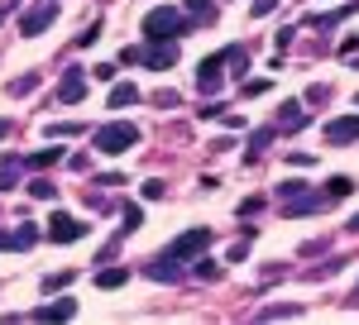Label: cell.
<instances>
[{
	"label": "cell",
	"mask_w": 359,
	"mask_h": 325,
	"mask_svg": "<svg viewBox=\"0 0 359 325\" xmlns=\"http://www.w3.org/2000/svg\"><path fill=\"white\" fill-rule=\"evenodd\" d=\"M177 34H187V15H182V10L158 5V10L144 15V39H149V43H158V39H177Z\"/></svg>",
	"instance_id": "1"
},
{
	"label": "cell",
	"mask_w": 359,
	"mask_h": 325,
	"mask_svg": "<svg viewBox=\"0 0 359 325\" xmlns=\"http://www.w3.org/2000/svg\"><path fill=\"white\" fill-rule=\"evenodd\" d=\"M139 144V130L130 120H111V125H101L96 134H91V148L96 153H125V148H135Z\"/></svg>",
	"instance_id": "2"
},
{
	"label": "cell",
	"mask_w": 359,
	"mask_h": 325,
	"mask_svg": "<svg viewBox=\"0 0 359 325\" xmlns=\"http://www.w3.org/2000/svg\"><path fill=\"white\" fill-rule=\"evenodd\" d=\"M206 244H211V230H206V225H196V230H187V235H177V240L168 244L163 258L182 263V258H196V254H206Z\"/></svg>",
	"instance_id": "3"
},
{
	"label": "cell",
	"mask_w": 359,
	"mask_h": 325,
	"mask_svg": "<svg viewBox=\"0 0 359 325\" xmlns=\"http://www.w3.org/2000/svg\"><path fill=\"white\" fill-rule=\"evenodd\" d=\"M225 62H230V48L201 57V67H196V86H201V96H216V91H221V67H225Z\"/></svg>",
	"instance_id": "4"
},
{
	"label": "cell",
	"mask_w": 359,
	"mask_h": 325,
	"mask_svg": "<svg viewBox=\"0 0 359 325\" xmlns=\"http://www.w3.org/2000/svg\"><path fill=\"white\" fill-rule=\"evenodd\" d=\"M53 20H57V0H39L34 10H25V15H20V34H25V39H34V34H43V29L53 25Z\"/></svg>",
	"instance_id": "5"
},
{
	"label": "cell",
	"mask_w": 359,
	"mask_h": 325,
	"mask_svg": "<svg viewBox=\"0 0 359 325\" xmlns=\"http://www.w3.org/2000/svg\"><path fill=\"white\" fill-rule=\"evenodd\" d=\"M82 235H86L82 220H72V216H62V211H53V220H48V240H53V244H72V240H82Z\"/></svg>",
	"instance_id": "6"
},
{
	"label": "cell",
	"mask_w": 359,
	"mask_h": 325,
	"mask_svg": "<svg viewBox=\"0 0 359 325\" xmlns=\"http://www.w3.org/2000/svg\"><path fill=\"white\" fill-rule=\"evenodd\" d=\"M82 96H86V72L82 67H67V77L57 81V101H62V106H77Z\"/></svg>",
	"instance_id": "7"
},
{
	"label": "cell",
	"mask_w": 359,
	"mask_h": 325,
	"mask_svg": "<svg viewBox=\"0 0 359 325\" xmlns=\"http://www.w3.org/2000/svg\"><path fill=\"white\" fill-rule=\"evenodd\" d=\"M144 62H149L154 72H168V67L177 62V43H172V39H158V43H149V48H144Z\"/></svg>",
	"instance_id": "8"
},
{
	"label": "cell",
	"mask_w": 359,
	"mask_h": 325,
	"mask_svg": "<svg viewBox=\"0 0 359 325\" xmlns=\"http://www.w3.org/2000/svg\"><path fill=\"white\" fill-rule=\"evenodd\" d=\"M326 201H331V191L321 196V191H302V196H292L287 206H283V216H311V211H326Z\"/></svg>",
	"instance_id": "9"
},
{
	"label": "cell",
	"mask_w": 359,
	"mask_h": 325,
	"mask_svg": "<svg viewBox=\"0 0 359 325\" xmlns=\"http://www.w3.org/2000/svg\"><path fill=\"white\" fill-rule=\"evenodd\" d=\"M355 10H359V0H350V5H340V10H326V15H321V10H316V15H306L302 25H311V29H335V25H345Z\"/></svg>",
	"instance_id": "10"
},
{
	"label": "cell",
	"mask_w": 359,
	"mask_h": 325,
	"mask_svg": "<svg viewBox=\"0 0 359 325\" xmlns=\"http://www.w3.org/2000/svg\"><path fill=\"white\" fill-rule=\"evenodd\" d=\"M326 144H350V139H359V115H345V120H331L326 130Z\"/></svg>",
	"instance_id": "11"
},
{
	"label": "cell",
	"mask_w": 359,
	"mask_h": 325,
	"mask_svg": "<svg viewBox=\"0 0 359 325\" xmlns=\"http://www.w3.org/2000/svg\"><path fill=\"white\" fill-rule=\"evenodd\" d=\"M20 167H25V158H15V153H5V158H0V191H15V187H20Z\"/></svg>",
	"instance_id": "12"
},
{
	"label": "cell",
	"mask_w": 359,
	"mask_h": 325,
	"mask_svg": "<svg viewBox=\"0 0 359 325\" xmlns=\"http://www.w3.org/2000/svg\"><path fill=\"white\" fill-rule=\"evenodd\" d=\"M72 316H77V301H53L34 311V321H72Z\"/></svg>",
	"instance_id": "13"
},
{
	"label": "cell",
	"mask_w": 359,
	"mask_h": 325,
	"mask_svg": "<svg viewBox=\"0 0 359 325\" xmlns=\"http://www.w3.org/2000/svg\"><path fill=\"white\" fill-rule=\"evenodd\" d=\"M135 101H139L135 81H115V86H111V110H125V106H135Z\"/></svg>",
	"instance_id": "14"
},
{
	"label": "cell",
	"mask_w": 359,
	"mask_h": 325,
	"mask_svg": "<svg viewBox=\"0 0 359 325\" xmlns=\"http://www.w3.org/2000/svg\"><path fill=\"white\" fill-rule=\"evenodd\" d=\"M39 240V230H0V249H29V244Z\"/></svg>",
	"instance_id": "15"
},
{
	"label": "cell",
	"mask_w": 359,
	"mask_h": 325,
	"mask_svg": "<svg viewBox=\"0 0 359 325\" xmlns=\"http://www.w3.org/2000/svg\"><path fill=\"white\" fill-rule=\"evenodd\" d=\"M302 125H306L302 101H287V106H283V115H278V130H287V134H292V130H302Z\"/></svg>",
	"instance_id": "16"
},
{
	"label": "cell",
	"mask_w": 359,
	"mask_h": 325,
	"mask_svg": "<svg viewBox=\"0 0 359 325\" xmlns=\"http://www.w3.org/2000/svg\"><path fill=\"white\" fill-rule=\"evenodd\" d=\"M130 282V268H101L96 272V287L101 292H115V287H125Z\"/></svg>",
	"instance_id": "17"
},
{
	"label": "cell",
	"mask_w": 359,
	"mask_h": 325,
	"mask_svg": "<svg viewBox=\"0 0 359 325\" xmlns=\"http://www.w3.org/2000/svg\"><path fill=\"white\" fill-rule=\"evenodd\" d=\"M53 162H62V148H39V153H29V158H25V167L39 172V167H53Z\"/></svg>",
	"instance_id": "18"
},
{
	"label": "cell",
	"mask_w": 359,
	"mask_h": 325,
	"mask_svg": "<svg viewBox=\"0 0 359 325\" xmlns=\"http://www.w3.org/2000/svg\"><path fill=\"white\" fill-rule=\"evenodd\" d=\"M34 86H39V72H25V77H15V81H10L5 91H10V101H15V96H29Z\"/></svg>",
	"instance_id": "19"
},
{
	"label": "cell",
	"mask_w": 359,
	"mask_h": 325,
	"mask_svg": "<svg viewBox=\"0 0 359 325\" xmlns=\"http://www.w3.org/2000/svg\"><path fill=\"white\" fill-rule=\"evenodd\" d=\"M149 277H154V282H172V277H177V263H172V258H158V263H149Z\"/></svg>",
	"instance_id": "20"
},
{
	"label": "cell",
	"mask_w": 359,
	"mask_h": 325,
	"mask_svg": "<svg viewBox=\"0 0 359 325\" xmlns=\"http://www.w3.org/2000/svg\"><path fill=\"white\" fill-rule=\"evenodd\" d=\"M292 316H302V306H269L259 321H292Z\"/></svg>",
	"instance_id": "21"
},
{
	"label": "cell",
	"mask_w": 359,
	"mask_h": 325,
	"mask_svg": "<svg viewBox=\"0 0 359 325\" xmlns=\"http://www.w3.org/2000/svg\"><path fill=\"white\" fill-rule=\"evenodd\" d=\"M67 282H72V272H48V277H43V282H39V287H43V292H48V297H53V292H62V287H67Z\"/></svg>",
	"instance_id": "22"
},
{
	"label": "cell",
	"mask_w": 359,
	"mask_h": 325,
	"mask_svg": "<svg viewBox=\"0 0 359 325\" xmlns=\"http://www.w3.org/2000/svg\"><path fill=\"white\" fill-rule=\"evenodd\" d=\"M29 196H39V201H53V196H57V187L48 182V177H39V182H29Z\"/></svg>",
	"instance_id": "23"
},
{
	"label": "cell",
	"mask_w": 359,
	"mask_h": 325,
	"mask_svg": "<svg viewBox=\"0 0 359 325\" xmlns=\"http://www.w3.org/2000/svg\"><path fill=\"white\" fill-rule=\"evenodd\" d=\"M196 277H201V282H216V277H221V268H216V263L201 254V258H196Z\"/></svg>",
	"instance_id": "24"
},
{
	"label": "cell",
	"mask_w": 359,
	"mask_h": 325,
	"mask_svg": "<svg viewBox=\"0 0 359 325\" xmlns=\"http://www.w3.org/2000/svg\"><path fill=\"white\" fill-rule=\"evenodd\" d=\"M306 191V182H297V177H287L283 187H278V201H292V196H302Z\"/></svg>",
	"instance_id": "25"
},
{
	"label": "cell",
	"mask_w": 359,
	"mask_h": 325,
	"mask_svg": "<svg viewBox=\"0 0 359 325\" xmlns=\"http://www.w3.org/2000/svg\"><path fill=\"white\" fill-rule=\"evenodd\" d=\"M144 225V211L139 206H125V225H120V235H130V230H139Z\"/></svg>",
	"instance_id": "26"
},
{
	"label": "cell",
	"mask_w": 359,
	"mask_h": 325,
	"mask_svg": "<svg viewBox=\"0 0 359 325\" xmlns=\"http://www.w3.org/2000/svg\"><path fill=\"white\" fill-rule=\"evenodd\" d=\"M269 144H273V130H254V134H249V148H254V153L269 148ZM254 153H249V158H254Z\"/></svg>",
	"instance_id": "27"
},
{
	"label": "cell",
	"mask_w": 359,
	"mask_h": 325,
	"mask_svg": "<svg viewBox=\"0 0 359 325\" xmlns=\"http://www.w3.org/2000/svg\"><path fill=\"white\" fill-rule=\"evenodd\" d=\"M163 196H168V182H158V177L144 182V201H163Z\"/></svg>",
	"instance_id": "28"
},
{
	"label": "cell",
	"mask_w": 359,
	"mask_h": 325,
	"mask_svg": "<svg viewBox=\"0 0 359 325\" xmlns=\"http://www.w3.org/2000/svg\"><path fill=\"white\" fill-rule=\"evenodd\" d=\"M82 134V125H48V139H72Z\"/></svg>",
	"instance_id": "29"
},
{
	"label": "cell",
	"mask_w": 359,
	"mask_h": 325,
	"mask_svg": "<svg viewBox=\"0 0 359 325\" xmlns=\"http://www.w3.org/2000/svg\"><path fill=\"white\" fill-rule=\"evenodd\" d=\"M326 187H331V196H350V191H355V182H350V177H331Z\"/></svg>",
	"instance_id": "30"
},
{
	"label": "cell",
	"mask_w": 359,
	"mask_h": 325,
	"mask_svg": "<svg viewBox=\"0 0 359 325\" xmlns=\"http://www.w3.org/2000/svg\"><path fill=\"white\" fill-rule=\"evenodd\" d=\"M240 91H245L249 101H254V96H264V91H269V81H264V77H259V81H245V86H240Z\"/></svg>",
	"instance_id": "31"
},
{
	"label": "cell",
	"mask_w": 359,
	"mask_h": 325,
	"mask_svg": "<svg viewBox=\"0 0 359 325\" xmlns=\"http://www.w3.org/2000/svg\"><path fill=\"white\" fill-rule=\"evenodd\" d=\"M154 106H177V91H172V86H163V91H158V96H154Z\"/></svg>",
	"instance_id": "32"
},
{
	"label": "cell",
	"mask_w": 359,
	"mask_h": 325,
	"mask_svg": "<svg viewBox=\"0 0 359 325\" xmlns=\"http://www.w3.org/2000/svg\"><path fill=\"white\" fill-rule=\"evenodd\" d=\"M249 10H254V15H259V20H264V15H273V10H278V0H254V5H249Z\"/></svg>",
	"instance_id": "33"
},
{
	"label": "cell",
	"mask_w": 359,
	"mask_h": 325,
	"mask_svg": "<svg viewBox=\"0 0 359 325\" xmlns=\"http://www.w3.org/2000/svg\"><path fill=\"white\" fill-rule=\"evenodd\" d=\"M91 77H96V81H115V67H111V62H101V67H91Z\"/></svg>",
	"instance_id": "34"
},
{
	"label": "cell",
	"mask_w": 359,
	"mask_h": 325,
	"mask_svg": "<svg viewBox=\"0 0 359 325\" xmlns=\"http://www.w3.org/2000/svg\"><path fill=\"white\" fill-rule=\"evenodd\" d=\"M292 34H297V29H278V34H273V43H278V53H283V48H287V43H292Z\"/></svg>",
	"instance_id": "35"
},
{
	"label": "cell",
	"mask_w": 359,
	"mask_h": 325,
	"mask_svg": "<svg viewBox=\"0 0 359 325\" xmlns=\"http://www.w3.org/2000/svg\"><path fill=\"white\" fill-rule=\"evenodd\" d=\"M96 187H125V177L120 172H106V177H96Z\"/></svg>",
	"instance_id": "36"
},
{
	"label": "cell",
	"mask_w": 359,
	"mask_h": 325,
	"mask_svg": "<svg viewBox=\"0 0 359 325\" xmlns=\"http://www.w3.org/2000/svg\"><path fill=\"white\" fill-rule=\"evenodd\" d=\"M96 39H101V25H91L86 34H77V43H82V48H86V43H96Z\"/></svg>",
	"instance_id": "37"
},
{
	"label": "cell",
	"mask_w": 359,
	"mask_h": 325,
	"mask_svg": "<svg viewBox=\"0 0 359 325\" xmlns=\"http://www.w3.org/2000/svg\"><path fill=\"white\" fill-rule=\"evenodd\" d=\"M187 10H192V15H201V10L211 15V0H187Z\"/></svg>",
	"instance_id": "38"
},
{
	"label": "cell",
	"mask_w": 359,
	"mask_h": 325,
	"mask_svg": "<svg viewBox=\"0 0 359 325\" xmlns=\"http://www.w3.org/2000/svg\"><path fill=\"white\" fill-rule=\"evenodd\" d=\"M345 230H350V235H359V211L350 216V225H345Z\"/></svg>",
	"instance_id": "39"
},
{
	"label": "cell",
	"mask_w": 359,
	"mask_h": 325,
	"mask_svg": "<svg viewBox=\"0 0 359 325\" xmlns=\"http://www.w3.org/2000/svg\"><path fill=\"white\" fill-rule=\"evenodd\" d=\"M10 130H15V125H10V120H0V139H5V134H10Z\"/></svg>",
	"instance_id": "40"
},
{
	"label": "cell",
	"mask_w": 359,
	"mask_h": 325,
	"mask_svg": "<svg viewBox=\"0 0 359 325\" xmlns=\"http://www.w3.org/2000/svg\"><path fill=\"white\" fill-rule=\"evenodd\" d=\"M350 306H359V282H355V297H350Z\"/></svg>",
	"instance_id": "41"
},
{
	"label": "cell",
	"mask_w": 359,
	"mask_h": 325,
	"mask_svg": "<svg viewBox=\"0 0 359 325\" xmlns=\"http://www.w3.org/2000/svg\"><path fill=\"white\" fill-rule=\"evenodd\" d=\"M0 20H5V10H0Z\"/></svg>",
	"instance_id": "42"
},
{
	"label": "cell",
	"mask_w": 359,
	"mask_h": 325,
	"mask_svg": "<svg viewBox=\"0 0 359 325\" xmlns=\"http://www.w3.org/2000/svg\"><path fill=\"white\" fill-rule=\"evenodd\" d=\"M355 106H359V96H355Z\"/></svg>",
	"instance_id": "43"
}]
</instances>
